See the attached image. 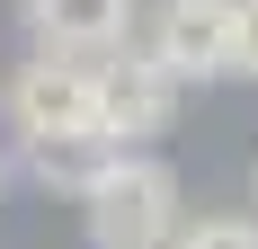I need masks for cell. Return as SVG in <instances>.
<instances>
[{
	"instance_id": "6da1fadb",
	"label": "cell",
	"mask_w": 258,
	"mask_h": 249,
	"mask_svg": "<svg viewBox=\"0 0 258 249\" xmlns=\"http://www.w3.org/2000/svg\"><path fill=\"white\" fill-rule=\"evenodd\" d=\"M9 134L27 151L53 160H107V98H98V63L80 53H36L9 72Z\"/></svg>"
},
{
	"instance_id": "7a4b0ae2",
	"label": "cell",
	"mask_w": 258,
	"mask_h": 249,
	"mask_svg": "<svg viewBox=\"0 0 258 249\" xmlns=\"http://www.w3.org/2000/svg\"><path fill=\"white\" fill-rule=\"evenodd\" d=\"M187 223V187L160 151H107L80 187V231L89 249H169Z\"/></svg>"
},
{
	"instance_id": "3957f363",
	"label": "cell",
	"mask_w": 258,
	"mask_h": 249,
	"mask_svg": "<svg viewBox=\"0 0 258 249\" xmlns=\"http://www.w3.org/2000/svg\"><path fill=\"white\" fill-rule=\"evenodd\" d=\"M187 80L160 63L152 45H116L98 63V98H107V151H152V134H169Z\"/></svg>"
},
{
	"instance_id": "277c9868",
	"label": "cell",
	"mask_w": 258,
	"mask_h": 249,
	"mask_svg": "<svg viewBox=\"0 0 258 249\" xmlns=\"http://www.w3.org/2000/svg\"><path fill=\"white\" fill-rule=\"evenodd\" d=\"M232 45H240V0H160L152 18V53L178 80H232Z\"/></svg>"
},
{
	"instance_id": "5b68a950",
	"label": "cell",
	"mask_w": 258,
	"mask_h": 249,
	"mask_svg": "<svg viewBox=\"0 0 258 249\" xmlns=\"http://www.w3.org/2000/svg\"><path fill=\"white\" fill-rule=\"evenodd\" d=\"M36 53H80L107 63L116 45H134V0H27Z\"/></svg>"
},
{
	"instance_id": "8992f818",
	"label": "cell",
	"mask_w": 258,
	"mask_h": 249,
	"mask_svg": "<svg viewBox=\"0 0 258 249\" xmlns=\"http://www.w3.org/2000/svg\"><path fill=\"white\" fill-rule=\"evenodd\" d=\"M169 249H258V223L249 214H196V223H178Z\"/></svg>"
},
{
	"instance_id": "52a82bcc",
	"label": "cell",
	"mask_w": 258,
	"mask_h": 249,
	"mask_svg": "<svg viewBox=\"0 0 258 249\" xmlns=\"http://www.w3.org/2000/svg\"><path fill=\"white\" fill-rule=\"evenodd\" d=\"M232 80H258V0H240V45H232Z\"/></svg>"
},
{
	"instance_id": "ba28073f",
	"label": "cell",
	"mask_w": 258,
	"mask_h": 249,
	"mask_svg": "<svg viewBox=\"0 0 258 249\" xmlns=\"http://www.w3.org/2000/svg\"><path fill=\"white\" fill-rule=\"evenodd\" d=\"M0 196H9V151H0Z\"/></svg>"
}]
</instances>
